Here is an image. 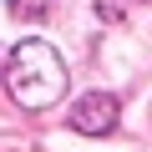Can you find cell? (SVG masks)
<instances>
[{
  "instance_id": "7a4b0ae2",
  "label": "cell",
  "mask_w": 152,
  "mask_h": 152,
  "mask_svg": "<svg viewBox=\"0 0 152 152\" xmlns=\"http://www.w3.org/2000/svg\"><path fill=\"white\" fill-rule=\"evenodd\" d=\"M71 127L76 132H86V137H102V132H112L117 127V102L107 96V91H91V96H81L71 107Z\"/></svg>"
},
{
  "instance_id": "6da1fadb",
  "label": "cell",
  "mask_w": 152,
  "mask_h": 152,
  "mask_svg": "<svg viewBox=\"0 0 152 152\" xmlns=\"http://www.w3.org/2000/svg\"><path fill=\"white\" fill-rule=\"evenodd\" d=\"M66 91V61L51 41H20L10 51V96L20 107H51Z\"/></svg>"
}]
</instances>
